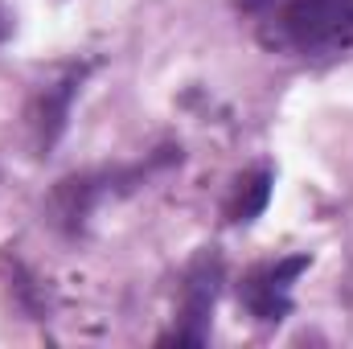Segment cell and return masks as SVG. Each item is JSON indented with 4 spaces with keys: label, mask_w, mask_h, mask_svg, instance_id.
<instances>
[{
    "label": "cell",
    "mask_w": 353,
    "mask_h": 349,
    "mask_svg": "<svg viewBox=\"0 0 353 349\" xmlns=\"http://www.w3.org/2000/svg\"><path fill=\"white\" fill-rule=\"evenodd\" d=\"M308 255H283V259L259 263L243 275L239 300L259 325H279L292 312V283L308 271Z\"/></svg>",
    "instance_id": "3"
},
{
    "label": "cell",
    "mask_w": 353,
    "mask_h": 349,
    "mask_svg": "<svg viewBox=\"0 0 353 349\" xmlns=\"http://www.w3.org/2000/svg\"><path fill=\"white\" fill-rule=\"evenodd\" d=\"M243 8H259V4H267V0H239Z\"/></svg>",
    "instance_id": "7"
},
{
    "label": "cell",
    "mask_w": 353,
    "mask_h": 349,
    "mask_svg": "<svg viewBox=\"0 0 353 349\" xmlns=\"http://www.w3.org/2000/svg\"><path fill=\"white\" fill-rule=\"evenodd\" d=\"M271 185H275V173L271 169H255V173H243L234 181V193L226 201V218L230 222H255L271 201Z\"/></svg>",
    "instance_id": "5"
},
{
    "label": "cell",
    "mask_w": 353,
    "mask_h": 349,
    "mask_svg": "<svg viewBox=\"0 0 353 349\" xmlns=\"http://www.w3.org/2000/svg\"><path fill=\"white\" fill-rule=\"evenodd\" d=\"M12 37V12L4 8V0H0V41H8Z\"/></svg>",
    "instance_id": "6"
},
{
    "label": "cell",
    "mask_w": 353,
    "mask_h": 349,
    "mask_svg": "<svg viewBox=\"0 0 353 349\" xmlns=\"http://www.w3.org/2000/svg\"><path fill=\"white\" fill-rule=\"evenodd\" d=\"M83 74H87L83 66H70L58 83H50V87L33 99V107H29V128H33V144H37L41 152H50V148L58 144V136L66 132L70 103H74V94L83 87Z\"/></svg>",
    "instance_id": "4"
},
{
    "label": "cell",
    "mask_w": 353,
    "mask_h": 349,
    "mask_svg": "<svg viewBox=\"0 0 353 349\" xmlns=\"http://www.w3.org/2000/svg\"><path fill=\"white\" fill-rule=\"evenodd\" d=\"M279 33L300 54H341L353 46V0H283Z\"/></svg>",
    "instance_id": "1"
},
{
    "label": "cell",
    "mask_w": 353,
    "mask_h": 349,
    "mask_svg": "<svg viewBox=\"0 0 353 349\" xmlns=\"http://www.w3.org/2000/svg\"><path fill=\"white\" fill-rule=\"evenodd\" d=\"M218 288H222V259L218 255H197L185 271L181 283V304H176V325L173 333L161 337V346L181 341V346H205L210 337V312L218 304Z\"/></svg>",
    "instance_id": "2"
}]
</instances>
